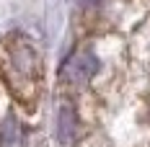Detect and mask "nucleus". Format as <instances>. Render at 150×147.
I'll use <instances>...</instances> for the list:
<instances>
[{
  "label": "nucleus",
  "instance_id": "nucleus-1",
  "mask_svg": "<svg viewBox=\"0 0 150 147\" xmlns=\"http://www.w3.org/2000/svg\"><path fill=\"white\" fill-rule=\"evenodd\" d=\"M5 72H8V80H11L16 93H21V96L29 93L31 83L36 80V72H39L36 52L29 44H23V41L11 44L8 54H5Z\"/></svg>",
  "mask_w": 150,
  "mask_h": 147
},
{
  "label": "nucleus",
  "instance_id": "nucleus-2",
  "mask_svg": "<svg viewBox=\"0 0 150 147\" xmlns=\"http://www.w3.org/2000/svg\"><path fill=\"white\" fill-rule=\"evenodd\" d=\"M98 72V57L91 52H80L65 62L62 67V80L70 85H86L93 75Z\"/></svg>",
  "mask_w": 150,
  "mask_h": 147
},
{
  "label": "nucleus",
  "instance_id": "nucleus-3",
  "mask_svg": "<svg viewBox=\"0 0 150 147\" xmlns=\"http://www.w3.org/2000/svg\"><path fill=\"white\" fill-rule=\"evenodd\" d=\"M75 127H78V121H75V108L70 103H62L60 114H57V137H60V142H65V145L73 142Z\"/></svg>",
  "mask_w": 150,
  "mask_h": 147
},
{
  "label": "nucleus",
  "instance_id": "nucleus-4",
  "mask_svg": "<svg viewBox=\"0 0 150 147\" xmlns=\"http://www.w3.org/2000/svg\"><path fill=\"white\" fill-rule=\"evenodd\" d=\"M18 139V124H16L13 116H8L5 121H3V127H0V142L5 147H11Z\"/></svg>",
  "mask_w": 150,
  "mask_h": 147
}]
</instances>
